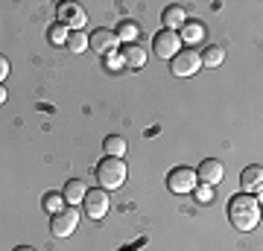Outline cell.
Returning <instances> with one entry per match:
<instances>
[{
  "label": "cell",
  "instance_id": "3",
  "mask_svg": "<svg viewBox=\"0 0 263 251\" xmlns=\"http://www.w3.org/2000/svg\"><path fill=\"white\" fill-rule=\"evenodd\" d=\"M76 228H79V210H76L73 205H65L59 214L50 216V231H53V237H59V240L70 237Z\"/></svg>",
  "mask_w": 263,
  "mask_h": 251
},
{
  "label": "cell",
  "instance_id": "16",
  "mask_svg": "<svg viewBox=\"0 0 263 251\" xmlns=\"http://www.w3.org/2000/svg\"><path fill=\"white\" fill-rule=\"evenodd\" d=\"M123 59H126V67H135V70L146 65V53H143V47H138V44L123 47Z\"/></svg>",
  "mask_w": 263,
  "mask_h": 251
},
{
  "label": "cell",
  "instance_id": "19",
  "mask_svg": "<svg viewBox=\"0 0 263 251\" xmlns=\"http://www.w3.org/2000/svg\"><path fill=\"white\" fill-rule=\"evenodd\" d=\"M41 205H44V210H47V214L53 216V214H59V210H62V207L67 205V202H65V196H62V193H47Z\"/></svg>",
  "mask_w": 263,
  "mask_h": 251
},
{
  "label": "cell",
  "instance_id": "26",
  "mask_svg": "<svg viewBox=\"0 0 263 251\" xmlns=\"http://www.w3.org/2000/svg\"><path fill=\"white\" fill-rule=\"evenodd\" d=\"M15 251H35V248H32V245H18Z\"/></svg>",
  "mask_w": 263,
  "mask_h": 251
},
{
  "label": "cell",
  "instance_id": "21",
  "mask_svg": "<svg viewBox=\"0 0 263 251\" xmlns=\"http://www.w3.org/2000/svg\"><path fill=\"white\" fill-rule=\"evenodd\" d=\"M67 47H70V53H85L88 50V35H85L82 29L79 32H70L67 35Z\"/></svg>",
  "mask_w": 263,
  "mask_h": 251
},
{
  "label": "cell",
  "instance_id": "4",
  "mask_svg": "<svg viewBox=\"0 0 263 251\" xmlns=\"http://www.w3.org/2000/svg\"><path fill=\"white\" fill-rule=\"evenodd\" d=\"M196 172L190 167H176V169H170V176H167V187L173 190V193H190V190H196Z\"/></svg>",
  "mask_w": 263,
  "mask_h": 251
},
{
  "label": "cell",
  "instance_id": "20",
  "mask_svg": "<svg viewBox=\"0 0 263 251\" xmlns=\"http://www.w3.org/2000/svg\"><path fill=\"white\" fill-rule=\"evenodd\" d=\"M67 35H70V29H67L65 24H53V27L47 29V38H50V41H53L56 47L67 44Z\"/></svg>",
  "mask_w": 263,
  "mask_h": 251
},
{
  "label": "cell",
  "instance_id": "18",
  "mask_svg": "<svg viewBox=\"0 0 263 251\" xmlns=\"http://www.w3.org/2000/svg\"><path fill=\"white\" fill-rule=\"evenodd\" d=\"M114 35H117V41H135L138 38V27L132 21H120L117 29H114Z\"/></svg>",
  "mask_w": 263,
  "mask_h": 251
},
{
  "label": "cell",
  "instance_id": "9",
  "mask_svg": "<svg viewBox=\"0 0 263 251\" xmlns=\"http://www.w3.org/2000/svg\"><path fill=\"white\" fill-rule=\"evenodd\" d=\"M82 202H85V214L91 219H103L108 214V193L105 190H88Z\"/></svg>",
  "mask_w": 263,
  "mask_h": 251
},
{
  "label": "cell",
  "instance_id": "13",
  "mask_svg": "<svg viewBox=\"0 0 263 251\" xmlns=\"http://www.w3.org/2000/svg\"><path fill=\"white\" fill-rule=\"evenodd\" d=\"M199 62H202V67H219L226 62V50L219 44H208L205 53H199Z\"/></svg>",
  "mask_w": 263,
  "mask_h": 251
},
{
  "label": "cell",
  "instance_id": "23",
  "mask_svg": "<svg viewBox=\"0 0 263 251\" xmlns=\"http://www.w3.org/2000/svg\"><path fill=\"white\" fill-rule=\"evenodd\" d=\"M9 76V59L6 56H0V85H3V79Z\"/></svg>",
  "mask_w": 263,
  "mask_h": 251
},
{
  "label": "cell",
  "instance_id": "2",
  "mask_svg": "<svg viewBox=\"0 0 263 251\" xmlns=\"http://www.w3.org/2000/svg\"><path fill=\"white\" fill-rule=\"evenodd\" d=\"M97 181L105 187V190H117V187H123V181H126V161L123 158H103L100 164H97Z\"/></svg>",
  "mask_w": 263,
  "mask_h": 251
},
{
  "label": "cell",
  "instance_id": "12",
  "mask_svg": "<svg viewBox=\"0 0 263 251\" xmlns=\"http://www.w3.org/2000/svg\"><path fill=\"white\" fill-rule=\"evenodd\" d=\"M179 38H181V41H187V47H193L196 41L205 38V24H202V21H190L187 18V24L181 27V35Z\"/></svg>",
  "mask_w": 263,
  "mask_h": 251
},
{
  "label": "cell",
  "instance_id": "14",
  "mask_svg": "<svg viewBox=\"0 0 263 251\" xmlns=\"http://www.w3.org/2000/svg\"><path fill=\"white\" fill-rule=\"evenodd\" d=\"M164 24H167V29L176 32L179 27L187 24V9H184V6H167V9H164Z\"/></svg>",
  "mask_w": 263,
  "mask_h": 251
},
{
  "label": "cell",
  "instance_id": "25",
  "mask_svg": "<svg viewBox=\"0 0 263 251\" xmlns=\"http://www.w3.org/2000/svg\"><path fill=\"white\" fill-rule=\"evenodd\" d=\"M6 103V88H3V85H0V105Z\"/></svg>",
  "mask_w": 263,
  "mask_h": 251
},
{
  "label": "cell",
  "instance_id": "24",
  "mask_svg": "<svg viewBox=\"0 0 263 251\" xmlns=\"http://www.w3.org/2000/svg\"><path fill=\"white\" fill-rule=\"evenodd\" d=\"M208 199H214V187H199V202H208Z\"/></svg>",
  "mask_w": 263,
  "mask_h": 251
},
{
  "label": "cell",
  "instance_id": "6",
  "mask_svg": "<svg viewBox=\"0 0 263 251\" xmlns=\"http://www.w3.org/2000/svg\"><path fill=\"white\" fill-rule=\"evenodd\" d=\"M152 47H155V56L158 59H173L181 50V38L173 29H161L155 35V41H152Z\"/></svg>",
  "mask_w": 263,
  "mask_h": 251
},
{
  "label": "cell",
  "instance_id": "7",
  "mask_svg": "<svg viewBox=\"0 0 263 251\" xmlns=\"http://www.w3.org/2000/svg\"><path fill=\"white\" fill-rule=\"evenodd\" d=\"M117 44H120V41L114 35V29H94V35H88V47H91L94 53H100V56L114 53Z\"/></svg>",
  "mask_w": 263,
  "mask_h": 251
},
{
  "label": "cell",
  "instance_id": "8",
  "mask_svg": "<svg viewBox=\"0 0 263 251\" xmlns=\"http://www.w3.org/2000/svg\"><path fill=\"white\" fill-rule=\"evenodd\" d=\"M85 12L79 3H59V24H65L67 29H73V32H79V29L85 27Z\"/></svg>",
  "mask_w": 263,
  "mask_h": 251
},
{
  "label": "cell",
  "instance_id": "1",
  "mask_svg": "<svg viewBox=\"0 0 263 251\" xmlns=\"http://www.w3.org/2000/svg\"><path fill=\"white\" fill-rule=\"evenodd\" d=\"M228 219H231V225H234L237 231H252L260 222V202L249 193L231 196V202H228Z\"/></svg>",
  "mask_w": 263,
  "mask_h": 251
},
{
  "label": "cell",
  "instance_id": "17",
  "mask_svg": "<svg viewBox=\"0 0 263 251\" xmlns=\"http://www.w3.org/2000/svg\"><path fill=\"white\" fill-rule=\"evenodd\" d=\"M103 146L111 158H123V155H126V140H123L120 134H108V138L103 140Z\"/></svg>",
  "mask_w": 263,
  "mask_h": 251
},
{
  "label": "cell",
  "instance_id": "15",
  "mask_svg": "<svg viewBox=\"0 0 263 251\" xmlns=\"http://www.w3.org/2000/svg\"><path fill=\"white\" fill-rule=\"evenodd\" d=\"M260 181H263L260 164H252V167H246V169H243V176H240V184H243L246 190H257V193H260Z\"/></svg>",
  "mask_w": 263,
  "mask_h": 251
},
{
  "label": "cell",
  "instance_id": "10",
  "mask_svg": "<svg viewBox=\"0 0 263 251\" xmlns=\"http://www.w3.org/2000/svg\"><path fill=\"white\" fill-rule=\"evenodd\" d=\"M222 172H226V169H222V164L216 158H205L196 169V181H202L205 187H216L222 181Z\"/></svg>",
  "mask_w": 263,
  "mask_h": 251
},
{
  "label": "cell",
  "instance_id": "11",
  "mask_svg": "<svg viewBox=\"0 0 263 251\" xmlns=\"http://www.w3.org/2000/svg\"><path fill=\"white\" fill-rule=\"evenodd\" d=\"M85 193H88V187H85V181H79V178H70V181L65 184V190H62L67 205H82Z\"/></svg>",
  "mask_w": 263,
  "mask_h": 251
},
{
  "label": "cell",
  "instance_id": "22",
  "mask_svg": "<svg viewBox=\"0 0 263 251\" xmlns=\"http://www.w3.org/2000/svg\"><path fill=\"white\" fill-rule=\"evenodd\" d=\"M105 67H108V70H120V67H126L123 53H120V56H117V50H114V53H108V56H105Z\"/></svg>",
  "mask_w": 263,
  "mask_h": 251
},
{
  "label": "cell",
  "instance_id": "5",
  "mask_svg": "<svg viewBox=\"0 0 263 251\" xmlns=\"http://www.w3.org/2000/svg\"><path fill=\"white\" fill-rule=\"evenodd\" d=\"M202 67V62H199V53L193 50V47H184V50H179L176 56H173V65H170V70L176 76H193Z\"/></svg>",
  "mask_w": 263,
  "mask_h": 251
}]
</instances>
